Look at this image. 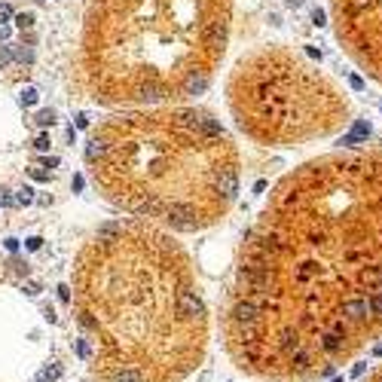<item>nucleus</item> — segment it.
Returning a JSON list of instances; mask_svg holds the SVG:
<instances>
[{"mask_svg": "<svg viewBox=\"0 0 382 382\" xmlns=\"http://www.w3.org/2000/svg\"><path fill=\"white\" fill-rule=\"evenodd\" d=\"M95 187L125 211L181 229L214 221L239 193V153L199 110H129L89 138Z\"/></svg>", "mask_w": 382, "mask_h": 382, "instance_id": "nucleus-1", "label": "nucleus"}, {"mask_svg": "<svg viewBox=\"0 0 382 382\" xmlns=\"http://www.w3.org/2000/svg\"><path fill=\"white\" fill-rule=\"evenodd\" d=\"M233 0H89L83 80L101 104L202 92L223 59Z\"/></svg>", "mask_w": 382, "mask_h": 382, "instance_id": "nucleus-2", "label": "nucleus"}, {"mask_svg": "<svg viewBox=\"0 0 382 382\" xmlns=\"http://www.w3.org/2000/svg\"><path fill=\"white\" fill-rule=\"evenodd\" d=\"M229 104L239 125L260 141H303L330 132L340 120L337 92L300 59L275 49L236 64Z\"/></svg>", "mask_w": 382, "mask_h": 382, "instance_id": "nucleus-3", "label": "nucleus"}, {"mask_svg": "<svg viewBox=\"0 0 382 382\" xmlns=\"http://www.w3.org/2000/svg\"><path fill=\"white\" fill-rule=\"evenodd\" d=\"M340 315L345 318V321H364L367 315H373L370 312V300L367 297H345L342 300V306H340Z\"/></svg>", "mask_w": 382, "mask_h": 382, "instance_id": "nucleus-4", "label": "nucleus"}, {"mask_svg": "<svg viewBox=\"0 0 382 382\" xmlns=\"http://www.w3.org/2000/svg\"><path fill=\"white\" fill-rule=\"evenodd\" d=\"M113 382H144V376L138 373V370H120V373L110 376Z\"/></svg>", "mask_w": 382, "mask_h": 382, "instance_id": "nucleus-5", "label": "nucleus"}, {"mask_svg": "<svg viewBox=\"0 0 382 382\" xmlns=\"http://www.w3.org/2000/svg\"><path fill=\"white\" fill-rule=\"evenodd\" d=\"M321 349L333 355V352H340V349H342V340H337V337H330V333H324V337H321Z\"/></svg>", "mask_w": 382, "mask_h": 382, "instance_id": "nucleus-6", "label": "nucleus"}, {"mask_svg": "<svg viewBox=\"0 0 382 382\" xmlns=\"http://www.w3.org/2000/svg\"><path fill=\"white\" fill-rule=\"evenodd\" d=\"M16 202H19V205H31V202H34V190H31V187H21L19 196H16Z\"/></svg>", "mask_w": 382, "mask_h": 382, "instance_id": "nucleus-7", "label": "nucleus"}, {"mask_svg": "<svg viewBox=\"0 0 382 382\" xmlns=\"http://www.w3.org/2000/svg\"><path fill=\"white\" fill-rule=\"evenodd\" d=\"M370 312H373V315H382V294L370 297Z\"/></svg>", "mask_w": 382, "mask_h": 382, "instance_id": "nucleus-8", "label": "nucleus"}, {"mask_svg": "<svg viewBox=\"0 0 382 382\" xmlns=\"http://www.w3.org/2000/svg\"><path fill=\"white\" fill-rule=\"evenodd\" d=\"M52 110H43V113H37V125H52Z\"/></svg>", "mask_w": 382, "mask_h": 382, "instance_id": "nucleus-9", "label": "nucleus"}, {"mask_svg": "<svg viewBox=\"0 0 382 382\" xmlns=\"http://www.w3.org/2000/svg\"><path fill=\"white\" fill-rule=\"evenodd\" d=\"M34 101H37V92H34V89H25V92H21V104H34Z\"/></svg>", "mask_w": 382, "mask_h": 382, "instance_id": "nucleus-10", "label": "nucleus"}, {"mask_svg": "<svg viewBox=\"0 0 382 382\" xmlns=\"http://www.w3.org/2000/svg\"><path fill=\"white\" fill-rule=\"evenodd\" d=\"M31 178H34V181H49V171H43V168H31Z\"/></svg>", "mask_w": 382, "mask_h": 382, "instance_id": "nucleus-11", "label": "nucleus"}, {"mask_svg": "<svg viewBox=\"0 0 382 382\" xmlns=\"http://www.w3.org/2000/svg\"><path fill=\"white\" fill-rule=\"evenodd\" d=\"M16 21H19V28H28L31 21H34V16H31V13H21V16H19Z\"/></svg>", "mask_w": 382, "mask_h": 382, "instance_id": "nucleus-12", "label": "nucleus"}, {"mask_svg": "<svg viewBox=\"0 0 382 382\" xmlns=\"http://www.w3.org/2000/svg\"><path fill=\"white\" fill-rule=\"evenodd\" d=\"M6 19H13V9H9L6 3H0V21H6Z\"/></svg>", "mask_w": 382, "mask_h": 382, "instance_id": "nucleus-13", "label": "nucleus"}, {"mask_svg": "<svg viewBox=\"0 0 382 382\" xmlns=\"http://www.w3.org/2000/svg\"><path fill=\"white\" fill-rule=\"evenodd\" d=\"M59 376H61V370H59V367H49V370L43 373V379H59Z\"/></svg>", "mask_w": 382, "mask_h": 382, "instance_id": "nucleus-14", "label": "nucleus"}, {"mask_svg": "<svg viewBox=\"0 0 382 382\" xmlns=\"http://www.w3.org/2000/svg\"><path fill=\"white\" fill-rule=\"evenodd\" d=\"M0 205H13V196H9L6 190H0Z\"/></svg>", "mask_w": 382, "mask_h": 382, "instance_id": "nucleus-15", "label": "nucleus"}, {"mask_svg": "<svg viewBox=\"0 0 382 382\" xmlns=\"http://www.w3.org/2000/svg\"><path fill=\"white\" fill-rule=\"evenodd\" d=\"M349 83H352V89H364V80L361 77H349Z\"/></svg>", "mask_w": 382, "mask_h": 382, "instance_id": "nucleus-16", "label": "nucleus"}, {"mask_svg": "<svg viewBox=\"0 0 382 382\" xmlns=\"http://www.w3.org/2000/svg\"><path fill=\"white\" fill-rule=\"evenodd\" d=\"M46 147H49V138L40 135V138H37V150H46Z\"/></svg>", "mask_w": 382, "mask_h": 382, "instance_id": "nucleus-17", "label": "nucleus"}, {"mask_svg": "<svg viewBox=\"0 0 382 382\" xmlns=\"http://www.w3.org/2000/svg\"><path fill=\"white\" fill-rule=\"evenodd\" d=\"M6 59H9V52L3 49V46H0V61H6Z\"/></svg>", "mask_w": 382, "mask_h": 382, "instance_id": "nucleus-18", "label": "nucleus"}, {"mask_svg": "<svg viewBox=\"0 0 382 382\" xmlns=\"http://www.w3.org/2000/svg\"><path fill=\"white\" fill-rule=\"evenodd\" d=\"M6 34H9V28H6V25H0V40H3Z\"/></svg>", "mask_w": 382, "mask_h": 382, "instance_id": "nucleus-19", "label": "nucleus"}, {"mask_svg": "<svg viewBox=\"0 0 382 382\" xmlns=\"http://www.w3.org/2000/svg\"><path fill=\"white\" fill-rule=\"evenodd\" d=\"M333 382H342V379H333Z\"/></svg>", "mask_w": 382, "mask_h": 382, "instance_id": "nucleus-20", "label": "nucleus"}]
</instances>
